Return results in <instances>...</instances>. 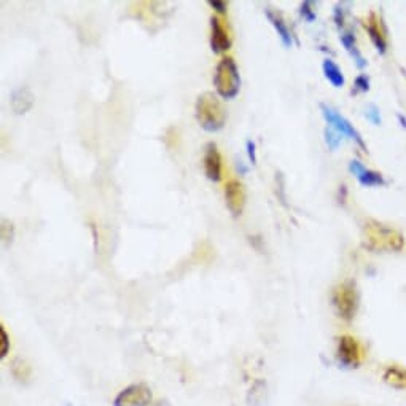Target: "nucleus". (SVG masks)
<instances>
[{"label":"nucleus","instance_id":"6ab92c4d","mask_svg":"<svg viewBox=\"0 0 406 406\" xmlns=\"http://www.w3.org/2000/svg\"><path fill=\"white\" fill-rule=\"evenodd\" d=\"M11 372H13L15 378L18 379H27L29 374H31V368L22 358H18V360L13 362V367H11Z\"/></svg>","mask_w":406,"mask_h":406},{"label":"nucleus","instance_id":"412c9836","mask_svg":"<svg viewBox=\"0 0 406 406\" xmlns=\"http://www.w3.org/2000/svg\"><path fill=\"white\" fill-rule=\"evenodd\" d=\"M10 351V338L4 325H0V357H5Z\"/></svg>","mask_w":406,"mask_h":406},{"label":"nucleus","instance_id":"a211bd4d","mask_svg":"<svg viewBox=\"0 0 406 406\" xmlns=\"http://www.w3.org/2000/svg\"><path fill=\"white\" fill-rule=\"evenodd\" d=\"M249 406H265L266 403V384L263 381H256L249 392Z\"/></svg>","mask_w":406,"mask_h":406},{"label":"nucleus","instance_id":"f3484780","mask_svg":"<svg viewBox=\"0 0 406 406\" xmlns=\"http://www.w3.org/2000/svg\"><path fill=\"white\" fill-rule=\"evenodd\" d=\"M322 70H324L325 79L332 83L334 88H343L344 86V74L339 69L338 64H334L332 59H325L322 63Z\"/></svg>","mask_w":406,"mask_h":406},{"label":"nucleus","instance_id":"a878e982","mask_svg":"<svg viewBox=\"0 0 406 406\" xmlns=\"http://www.w3.org/2000/svg\"><path fill=\"white\" fill-rule=\"evenodd\" d=\"M209 5L217 10L218 13H226V4L222 2V0H209Z\"/></svg>","mask_w":406,"mask_h":406},{"label":"nucleus","instance_id":"aec40b11","mask_svg":"<svg viewBox=\"0 0 406 406\" xmlns=\"http://www.w3.org/2000/svg\"><path fill=\"white\" fill-rule=\"evenodd\" d=\"M325 139L328 147H330L332 150H336L339 143H341V134H339L338 131H334L333 128H328L325 129Z\"/></svg>","mask_w":406,"mask_h":406},{"label":"nucleus","instance_id":"bb28decb","mask_svg":"<svg viewBox=\"0 0 406 406\" xmlns=\"http://www.w3.org/2000/svg\"><path fill=\"white\" fill-rule=\"evenodd\" d=\"M247 153L249 158L252 161V164H256V150H255V142L247 140Z\"/></svg>","mask_w":406,"mask_h":406},{"label":"nucleus","instance_id":"4be33fe9","mask_svg":"<svg viewBox=\"0 0 406 406\" xmlns=\"http://www.w3.org/2000/svg\"><path fill=\"white\" fill-rule=\"evenodd\" d=\"M369 89V79L367 74H360L354 81V91L355 93H367Z\"/></svg>","mask_w":406,"mask_h":406},{"label":"nucleus","instance_id":"4468645a","mask_svg":"<svg viewBox=\"0 0 406 406\" xmlns=\"http://www.w3.org/2000/svg\"><path fill=\"white\" fill-rule=\"evenodd\" d=\"M382 378H384L386 384H389L393 389L406 391V368L400 365L386 367Z\"/></svg>","mask_w":406,"mask_h":406},{"label":"nucleus","instance_id":"2eb2a0df","mask_svg":"<svg viewBox=\"0 0 406 406\" xmlns=\"http://www.w3.org/2000/svg\"><path fill=\"white\" fill-rule=\"evenodd\" d=\"M265 13H266L268 20H270V22L274 26V29L277 31L280 40H282V44L285 46H292V34L289 31V27H287L282 15L277 13V11H273L271 8H266Z\"/></svg>","mask_w":406,"mask_h":406},{"label":"nucleus","instance_id":"f03ea898","mask_svg":"<svg viewBox=\"0 0 406 406\" xmlns=\"http://www.w3.org/2000/svg\"><path fill=\"white\" fill-rule=\"evenodd\" d=\"M196 119L201 124V128L206 131H218L223 128L226 122V112L223 104L214 93L201 94L196 100Z\"/></svg>","mask_w":406,"mask_h":406},{"label":"nucleus","instance_id":"f257e3e1","mask_svg":"<svg viewBox=\"0 0 406 406\" xmlns=\"http://www.w3.org/2000/svg\"><path fill=\"white\" fill-rule=\"evenodd\" d=\"M365 246L374 252H400L405 246L402 233L379 222H368L363 230Z\"/></svg>","mask_w":406,"mask_h":406},{"label":"nucleus","instance_id":"9b49d317","mask_svg":"<svg viewBox=\"0 0 406 406\" xmlns=\"http://www.w3.org/2000/svg\"><path fill=\"white\" fill-rule=\"evenodd\" d=\"M211 46L212 51L217 53V55L230 50L231 46V37L228 29L223 26V22L220 21L218 16L211 18Z\"/></svg>","mask_w":406,"mask_h":406},{"label":"nucleus","instance_id":"cd10ccee","mask_svg":"<svg viewBox=\"0 0 406 406\" xmlns=\"http://www.w3.org/2000/svg\"><path fill=\"white\" fill-rule=\"evenodd\" d=\"M153 406H171V405H169V403H167V402H166V400H159V402H157V403H155Z\"/></svg>","mask_w":406,"mask_h":406},{"label":"nucleus","instance_id":"20e7f679","mask_svg":"<svg viewBox=\"0 0 406 406\" xmlns=\"http://www.w3.org/2000/svg\"><path fill=\"white\" fill-rule=\"evenodd\" d=\"M332 301L339 317L344 320L354 319L358 306V295L354 280H344L334 287Z\"/></svg>","mask_w":406,"mask_h":406},{"label":"nucleus","instance_id":"6e6552de","mask_svg":"<svg viewBox=\"0 0 406 406\" xmlns=\"http://www.w3.org/2000/svg\"><path fill=\"white\" fill-rule=\"evenodd\" d=\"M363 27L369 35V40L373 41V45L376 46L379 55H386L387 53V31L384 22H382L381 18L374 13H369L365 21H363Z\"/></svg>","mask_w":406,"mask_h":406},{"label":"nucleus","instance_id":"ddd939ff","mask_svg":"<svg viewBox=\"0 0 406 406\" xmlns=\"http://www.w3.org/2000/svg\"><path fill=\"white\" fill-rule=\"evenodd\" d=\"M34 99V94L27 86L18 88L16 91L11 94V109H13V112L18 113V115H20V113H26L27 110L32 109Z\"/></svg>","mask_w":406,"mask_h":406},{"label":"nucleus","instance_id":"7ed1b4c3","mask_svg":"<svg viewBox=\"0 0 406 406\" xmlns=\"http://www.w3.org/2000/svg\"><path fill=\"white\" fill-rule=\"evenodd\" d=\"M214 83L217 88V93L223 99H233L239 93L241 88V77H239L237 65L235 59L226 56L217 64L214 75Z\"/></svg>","mask_w":406,"mask_h":406},{"label":"nucleus","instance_id":"b1692460","mask_svg":"<svg viewBox=\"0 0 406 406\" xmlns=\"http://www.w3.org/2000/svg\"><path fill=\"white\" fill-rule=\"evenodd\" d=\"M300 13L308 22H313L315 20V11L313 10V4H310V2H303L301 4Z\"/></svg>","mask_w":406,"mask_h":406},{"label":"nucleus","instance_id":"f8f14e48","mask_svg":"<svg viewBox=\"0 0 406 406\" xmlns=\"http://www.w3.org/2000/svg\"><path fill=\"white\" fill-rule=\"evenodd\" d=\"M204 171L209 181L218 182L222 178V157L215 143H209L204 153Z\"/></svg>","mask_w":406,"mask_h":406},{"label":"nucleus","instance_id":"5701e85b","mask_svg":"<svg viewBox=\"0 0 406 406\" xmlns=\"http://www.w3.org/2000/svg\"><path fill=\"white\" fill-rule=\"evenodd\" d=\"M367 118L369 119V122H372L373 124H376V126H378V124H381V110H379V107L378 105H374V104H369L368 107H367Z\"/></svg>","mask_w":406,"mask_h":406},{"label":"nucleus","instance_id":"9d476101","mask_svg":"<svg viewBox=\"0 0 406 406\" xmlns=\"http://www.w3.org/2000/svg\"><path fill=\"white\" fill-rule=\"evenodd\" d=\"M349 171L355 176L358 183L363 185V187H384V185H387V181L381 172L368 169V167L362 164L358 159L351 161Z\"/></svg>","mask_w":406,"mask_h":406},{"label":"nucleus","instance_id":"dca6fc26","mask_svg":"<svg viewBox=\"0 0 406 406\" xmlns=\"http://www.w3.org/2000/svg\"><path fill=\"white\" fill-rule=\"evenodd\" d=\"M339 40H341V44L346 48V51H348L349 55H351V58L354 59V63H355L358 69H365L367 67V59L363 58L360 50H358L354 35H352L351 32H344L341 37H339Z\"/></svg>","mask_w":406,"mask_h":406},{"label":"nucleus","instance_id":"39448f33","mask_svg":"<svg viewBox=\"0 0 406 406\" xmlns=\"http://www.w3.org/2000/svg\"><path fill=\"white\" fill-rule=\"evenodd\" d=\"M320 110H322V115H324L325 122L328 123V126L333 128L334 131H338L339 134L348 137L352 142L358 145L362 152H368L367 148V143L363 140L362 134L358 133V131L354 128V124H352L348 118L343 117L341 113H339L336 109H333L332 105H327V104H320Z\"/></svg>","mask_w":406,"mask_h":406},{"label":"nucleus","instance_id":"1a4fd4ad","mask_svg":"<svg viewBox=\"0 0 406 406\" xmlns=\"http://www.w3.org/2000/svg\"><path fill=\"white\" fill-rule=\"evenodd\" d=\"M225 199L230 212L235 217H239L244 211V206H246V190H244V185L236 181V178H231V181L226 182Z\"/></svg>","mask_w":406,"mask_h":406},{"label":"nucleus","instance_id":"393cba45","mask_svg":"<svg viewBox=\"0 0 406 406\" xmlns=\"http://www.w3.org/2000/svg\"><path fill=\"white\" fill-rule=\"evenodd\" d=\"M334 21H336V26L338 27H343V22H344V11L341 5H336L334 7Z\"/></svg>","mask_w":406,"mask_h":406},{"label":"nucleus","instance_id":"0eeeda50","mask_svg":"<svg viewBox=\"0 0 406 406\" xmlns=\"http://www.w3.org/2000/svg\"><path fill=\"white\" fill-rule=\"evenodd\" d=\"M152 391L145 384H133L118 393L113 406H150Z\"/></svg>","mask_w":406,"mask_h":406},{"label":"nucleus","instance_id":"423d86ee","mask_svg":"<svg viewBox=\"0 0 406 406\" xmlns=\"http://www.w3.org/2000/svg\"><path fill=\"white\" fill-rule=\"evenodd\" d=\"M336 358L344 368H358L365 360V349L354 336L343 334L338 338Z\"/></svg>","mask_w":406,"mask_h":406}]
</instances>
